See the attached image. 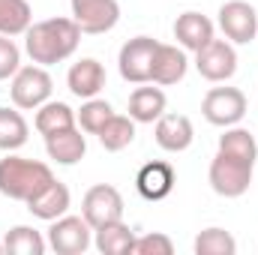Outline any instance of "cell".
Masks as SVG:
<instances>
[{
    "label": "cell",
    "instance_id": "cell-29",
    "mask_svg": "<svg viewBox=\"0 0 258 255\" xmlns=\"http://www.w3.org/2000/svg\"><path fill=\"white\" fill-rule=\"evenodd\" d=\"M171 252H174L171 237H168V234H159V231L141 234V237H135V243H132V255H171Z\"/></svg>",
    "mask_w": 258,
    "mask_h": 255
},
{
    "label": "cell",
    "instance_id": "cell-20",
    "mask_svg": "<svg viewBox=\"0 0 258 255\" xmlns=\"http://www.w3.org/2000/svg\"><path fill=\"white\" fill-rule=\"evenodd\" d=\"M93 243L102 255H126L132 252V243H135V231L129 228L126 222H108L102 228H93Z\"/></svg>",
    "mask_w": 258,
    "mask_h": 255
},
{
    "label": "cell",
    "instance_id": "cell-18",
    "mask_svg": "<svg viewBox=\"0 0 258 255\" xmlns=\"http://www.w3.org/2000/svg\"><path fill=\"white\" fill-rule=\"evenodd\" d=\"M45 153L57 165H75V162L84 159L87 141H84L81 129L72 126V129H63V132H54V135H45Z\"/></svg>",
    "mask_w": 258,
    "mask_h": 255
},
{
    "label": "cell",
    "instance_id": "cell-28",
    "mask_svg": "<svg viewBox=\"0 0 258 255\" xmlns=\"http://www.w3.org/2000/svg\"><path fill=\"white\" fill-rule=\"evenodd\" d=\"M111 114H114V108H111L105 99H96V96H93V99H87V102L78 108V114H75V123L84 129V132L96 135L99 129L105 126V120H108Z\"/></svg>",
    "mask_w": 258,
    "mask_h": 255
},
{
    "label": "cell",
    "instance_id": "cell-4",
    "mask_svg": "<svg viewBox=\"0 0 258 255\" xmlns=\"http://www.w3.org/2000/svg\"><path fill=\"white\" fill-rule=\"evenodd\" d=\"M252 168L255 165H249L243 159H234L228 153H216L210 162V171H207L210 189L222 198H240L252 186Z\"/></svg>",
    "mask_w": 258,
    "mask_h": 255
},
{
    "label": "cell",
    "instance_id": "cell-8",
    "mask_svg": "<svg viewBox=\"0 0 258 255\" xmlns=\"http://www.w3.org/2000/svg\"><path fill=\"white\" fill-rule=\"evenodd\" d=\"M72 21L81 27V33L99 36L108 33L120 21V3L117 0H69Z\"/></svg>",
    "mask_w": 258,
    "mask_h": 255
},
{
    "label": "cell",
    "instance_id": "cell-5",
    "mask_svg": "<svg viewBox=\"0 0 258 255\" xmlns=\"http://www.w3.org/2000/svg\"><path fill=\"white\" fill-rule=\"evenodd\" d=\"M201 114L213 126H237L246 114V96L237 87H210L201 99Z\"/></svg>",
    "mask_w": 258,
    "mask_h": 255
},
{
    "label": "cell",
    "instance_id": "cell-27",
    "mask_svg": "<svg viewBox=\"0 0 258 255\" xmlns=\"http://www.w3.org/2000/svg\"><path fill=\"white\" fill-rule=\"evenodd\" d=\"M237 240L225 228H204L195 237V255H234Z\"/></svg>",
    "mask_w": 258,
    "mask_h": 255
},
{
    "label": "cell",
    "instance_id": "cell-19",
    "mask_svg": "<svg viewBox=\"0 0 258 255\" xmlns=\"http://www.w3.org/2000/svg\"><path fill=\"white\" fill-rule=\"evenodd\" d=\"M126 111L135 123H153L165 114V93L159 87H135Z\"/></svg>",
    "mask_w": 258,
    "mask_h": 255
},
{
    "label": "cell",
    "instance_id": "cell-6",
    "mask_svg": "<svg viewBox=\"0 0 258 255\" xmlns=\"http://www.w3.org/2000/svg\"><path fill=\"white\" fill-rule=\"evenodd\" d=\"M90 234H93V228H90V222L84 216H66L63 213L48 228V246L57 255H81L93 243Z\"/></svg>",
    "mask_w": 258,
    "mask_h": 255
},
{
    "label": "cell",
    "instance_id": "cell-24",
    "mask_svg": "<svg viewBox=\"0 0 258 255\" xmlns=\"http://www.w3.org/2000/svg\"><path fill=\"white\" fill-rule=\"evenodd\" d=\"M33 24V9L27 0H0V33L21 36Z\"/></svg>",
    "mask_w": 258,
    "mask_h": 255
},
{
    "label": "cell",
    "instance_id": "cell-9",
    "mask_svg": "<svg viewBox=\"0 0 258 255\" xmlns=\"http://www.w3.org/2000/svg\"><path fill=\"white\" fill-rule=\"evenodd\" d=\"M156 48H159V42H156L153 36H135V39H129L126 45L120 48V57H117V66H120L123 81L147 84V81H150V72H153Z\"/></svg>",
    "mask_w": 258,
    "mask_h": 255
},
{
    "label": "cell",
    "instance_id": "cell-16",
    "mask_svg": "<svg viewBox=\"0 0 258 255\" xmlns=\"http://www.w3.org/2000/svg\"><path fill=\"white\" fill-rule=\"evenodd\" d=\"M186 69H189V60H186V51H183V48H177V45H162V42H159L156 57H153L150 81H153V84L168 87V84L183 81Z\"/></svg>",
    "mask_w": 258,
    "mask_h": 255
},
{
    "label": "cell",
    "instance_id": "cell-21",
    "mask_svg": "<svg viewBox=\"0 0 258 255\" xmlns=\"http://www.w3.org/2000/svg\"><path fill=\"white\" fill-rule=\"evenodd\" d=\"M33 126L39 135H54V132H63V129L75 126V111L66 105V102H42L36 108V120Z\"/></svg>",
    "mask_w": 258,
    "mask_h": 255
},
{
    "label": "cell",
    "instance_id": "cell-15",
    "mask_svg": "<svg viewBox=\"0 0 258 255\" xmlns=\"http://www.w3.org/2000/svg\"><path fill=\"white\" fill-rule=\"evenodd\" d=\"M66 84L78 99H93L105 87V66L93 57H81L78 63H72L69 75H66Z\"/></svg>",
    "mask_w": 258,
    "mask_h": 255
},
{
    "label": "cell",
    "instance_id": "cell-3",
    "mask_svg": "<svg viewBox=\"0 0 258 255\" xmlns=\"http://www.w3.org/2000/svg\"><path fill=\"white\" fill-rule=\"evenodd\" d=\"M51 90H54V81H51V75L45 72V66L33 63V66H21V69L12 75L9 96H12V105H15V108L36 111L42 102L51 99Z\"/></svg>",
    "mask_w": 258,
    "mask_h": 255
},
{
    "label": "cell",
    "instance_id": "cell-14",
    "mask_svg": "<svg viewBox=\"0 0 258 255\" xmlns=\"http://www.w3.org/2000/svg\"><path fill=\"white\" fill-rule=\"evenodd\" d=\"M156 144L168 153H180L192 144L195 138V129H192V120L186 114H162L156 120Z\"/></svg>",
    "mask_w": 258,
    "mask_h": 255
},
{
    "label": "cell",
    "instance_id": "cell-2",
    "mask_svg": "<svg viewBox=\"0 0 258 255\" xmlns=\"http://www.w3.org/2000/svg\"><path fill=\"white\" fill-rule=\"evenodd\" d=\"M54 180L51 168L39 159L24 156H6L0 159V192L12 201H30L39 189H45Z\"/></svg>",
    "mask_w": 258,
    "mask_h": 255
},
{
    "label": "cell",
    "instance_id": "cell-11",
    "mask_svg": "<svg viewBox=\"0 0 258 255\" xmlns=\"http://www.w3.org/2000/svg\"><path fill=\"white\" fill-rule=\"evenodd\" d=\"M219 27L228 36V42L249 45L258 33V12L246 0H228L219 6Z\"/></svg>",
    "mask_w": 258,
    "mask_h": 255
},
{
    "label": "cell",
    "instance_id": "cell-30",
    "mask_svg": "<svg viewBox=\"0 0 258 255\" xmlns=\"http://www.w3.org/2000/svg\"><path fill=\"white\" fill-rule=\"evenodd\" d=\"M18 69H21V51H18V45L9 36L0 33V81L12 78Z\"/></svg>",
    "mask_w": 258,
    "mask_h": 255
},
{
    "label": "cell",
    "instance_id": "cell-13",
    "mask_svg": "<svg viewBox=\"0 0 258 255\" xmlns=\"http://www.w3.org/2000/svg\"><path fill=\"white\" fill-rule=\"evenodd\" d=\"M69 204H72V195L66 189V183H60V180L54 177L45 189H39L30 201H27V210H30L36 219L54 222V219H60L66 210H69Z\"/></svg>",
    "mask_w": 258,
    "mask_h": 255
},
{
    "label": "cell",
    "instance_id": "cell-17",
    "mask_svg": "<svg viewBox=\"0 0 258 255\" xmlns=\"http://www.w3.org/2000/svg\"><path fill=\"white\" fill-rule=\"evenodd\" d=\"M174 39L186 51H201L213 39V21L201 12H183L174 21Z\"/></svg>",
    "mask_w": 258,
    "mask_h": 255
},
{
    "label": "cell",
    "instance_id": "cell-10",
    "mask_svg": "<svg viewBox=\"0 0 258 255\" xmlns=\"http://www.w3.org/2000/svg\"><path fill=\"white\" fill-rule=\"evenodd\" d=\"M195 69L207 81H228L237 72V51L228 39H210L201 51H195Z\"/></svg>",
    "mask_w": 258,
    "mask_h": 255
},
{
    "label": "cell",
    "instance_id": "cell-23",
    "mask_svg": "<svg viewBox=\"0 0 258 255\" xmlns=\"http://www.w3.org/2000/svg\"><path fill=\"white\" fill-rule=\"evenodd\" d=\"M96 138L108 153H117V150H123L135 141V120L123 117V114H111L105 120V126L96 132Z\"/></svg>",
    "mask_w": 258,
    "mask_h": 255
},
{
    "label": "cell",
    "instance_id": "cell-1",
    "mask_svg": "<svg viewBox=\"0 0 258 255\" xmlns=\"http://www.w3.org/2000/svg\"><path fill=\"white\" fill-rule=\"evenodd\" d=\"M81 42V27L72 18H45L27 27L24 33V48L30 60L39 66L63 63L66 57L75 54Z\"/></svg>",
    "mask_w": 258,
    "mask_h": 255
},
{
    "label": "cell",
    "instance_id": "cell-12",
    "mask_svg": "<svg viewBox=\"0 0 258 255\" xmlns=\"http://www.w3.org/2000/svg\"><path fill=\"white\" fill-rule=\"evenodd\" d=\"M174 168L168 165V162H162V159H153V162H147V165H141V171L135 174V189L141 198H147V201H162V198H168L171 189H174Z\"/></svg>",
    "mask_w": 258,
    "mask_h": 255
},
{
    "label": "cell",
    "instance_id": "cell-22",
    "mask_svg": "<svg viewBox=\"0 0 258 255\" xmlns=\"http://www.w3.org/2000/svg\"><path fill=\"white\" fill-rule=\"evenodd\" d=\"M219 153H228L234 159H243L249 165H255L258 159V141L249 129L240 126H225V135H219Z\"/></svg>",
    "mask_w": 258,
    "mask_h": 255
},
{
    "label": "cell",
    "instance_id": "cell-25",
    "mask_svg": "<svg viewBox=\"0 0 258 255\" xmlns=\"http://www.w3.org/2000/svg\"><path fill=\"white\" fill-rule=\"evenodd\" d=\"M27 144V120L18 108H0V150H18Z\"/></svg>",
    "mask_w": 258,
    "mask_h": 255
},
{
    "label": "cell",
    "instance_id": "cell-7",
    "mask_svg": "<svg viewBox=\"0 0 258 255\" xmlns=\"http://www.w3.org/2000/svg\"><path fill=\"white\" fill-rule=\"evenodd\" d=\"M81 216L90 222V228H102L108 222H120L123 219V195L108 186V183H96L84 192L81 201Z\"/></svg>",
    "mask_w": 258,
    "mask_h": 255
},
{
    "label": "cell",
    "instance_id": "cell-26",
    "mask_svg": "<svg viewBox=\"0 0 258 255\" xmlns=\"http://www.w3.org/2000/svg\"><path fill=\"white\" fill-rule=\"evenodd\" d=\"M3 249L12 255H42L45 252V240H42V234L36 231V228H30V225H15L9 234H6V240H3Z\"/></svg>",
    "mask_w": 258,
    "mask_h": 255
},
{
    "label": "cell",
    "instance_id": "cell-31",
    "mask_svg": "<svg viewBox=\"0 0 258 255\" xmlns=\"http://www.w3.org/2000/svg\"><path fill=\"white\" fill-rule=\"evenodd\" d=\"M0 252H3V243H0Z\"/></svg>",
    "mask_w": 258,
    "mask_h": 255
}]
</instances>
